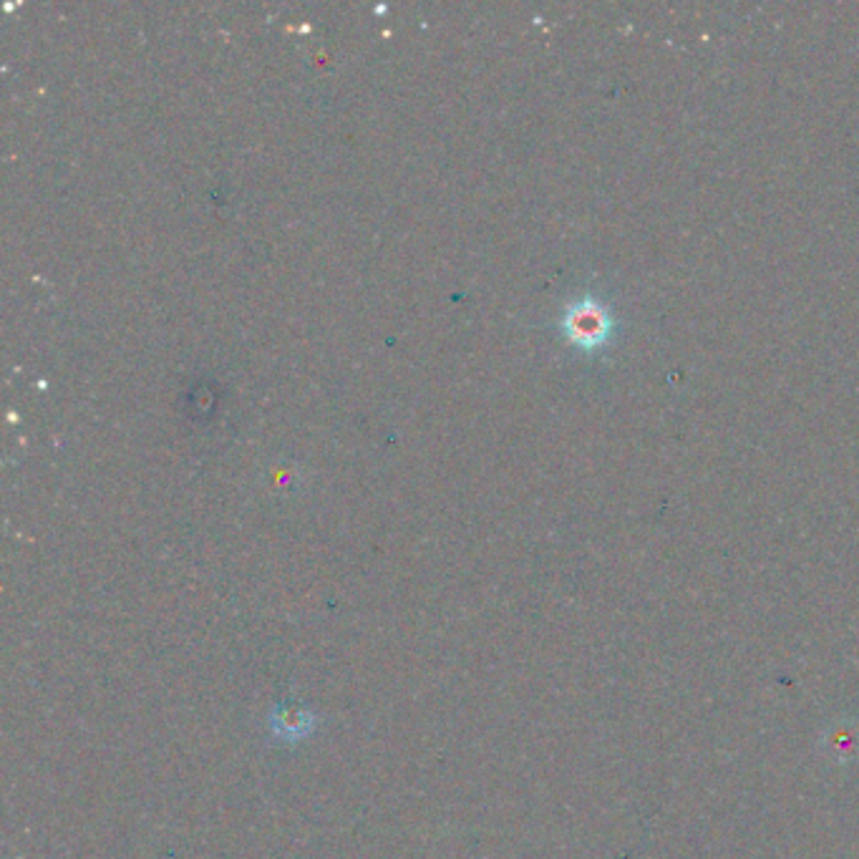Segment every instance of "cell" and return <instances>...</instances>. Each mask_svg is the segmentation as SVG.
<instances>
[{"instance_id":"obj_1","label":"cell","mask_w":859,"mask_h":859,"mask_svg":"<svg viewBox=\"0 0 859 859\" xmlns=\"http://www.w3.org/2000/svg\"><path fill=\"white\" fill-rule=\"evenodd\" d=\"M568 333L580 346H601L611 333V318L597 303H577L568 312Z\"/></svg>"},{"instance_id":"obj_2","label":"cell","mask_w":859,"mask_h":859,"mask_svg":"<svg viewBox=\"0 0 859 859\" xmlns=\"http://www.w3.org/2000/svg\"><path fill=\"white\" fill-rule=\"evenodd\" d=\"M267 723L280 741H303L316 729V715L295 703H277L267 715Z\"/></svg>"}]
</instances>
